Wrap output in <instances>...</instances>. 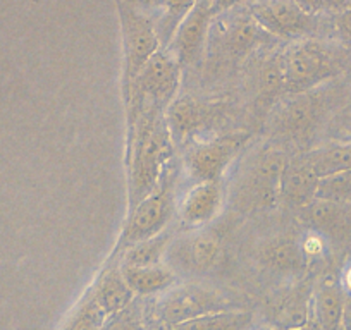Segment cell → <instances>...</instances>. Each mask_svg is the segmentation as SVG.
Masks as SVG:
<instances>
[{"mask_svg":"<svg viewBox=\"0 0 351 330\" xmlns=\"http://www.w3.org/2000/svg\"><path fill=\"white\" fill-rule=\"evenodd\" d=\"M119 19L124 43L123 93H126L138 73L160 50L162 42L154 21L130 0H119Z\"/></svg>","mask_w":351,"mask_h":330,"instance_id":"obj_6","label":"cell"},{"mask_svg":"<svg viewBox=\"0 0 351 330\" xmlns=\"http://www.w3.org/2000/svg\"><path fill=\"white\" fill-rule=\"evenodd\" d=\"M181 66L176 57L165 50H158L138 73L130 90L124 93L128 105V117L143 110H162L176 99L180 86Z\"/></svg>","mask_w":351,"mask_h":330,"instance_id":"obj_2","label":"cell"},{"mask_svg":"<svg viewBox=\"0 0 351 330\" xmlns=\"http://www.w3.org/2000/svg\"><path fill=\"white\" fill-rule=\"evenodd\" d=\"M336 29L341 38L351 43V8L336 16Z\"/></svg>","mask_w":351,"mask_h":330,"instance_id":"obj_32","label":"cell"},{"mask_svg":"<svg viewBox=\"0 0 351 330\" xmlns=\"http://www.w3.org/2000/svg\"><path fill=\"white\" fill-rule=\"evenodd\" d=\"M285 90V73H282V57H272L263 62L258 73V97L262 102L271 100Z\"/></svg>","mask_w":351,"mask_h":330,"instance_id":"obj_28","label":"cell"},{"mask_svg":"<svg viewBox=\"0 0 351 330\" xmlns=\"http://www.w3.org/2000/svg\"><path fill=\"white\" fill-rule=\"evenodd\" d=\"M252 16L274 38H302L315 31L317 19L296 0H260Z\"/></svg>","mask_w":351,"mask_h":330,"instance_id":"obj_10","label":"cell"},{"mask_svg":"<svg viewBox=\"0 0 351 330\" xmlns=\"http://www.w3.org/2000/svg\"><path fill=\"white\" fill-rule=\"evenodd\" d=\"M224 203L221 183H193L176 205L178 217L186 227L200 229L210 224Z\"/></svg>","mask_w":351,"mask_h":330,"instance_id":"obj_13","label":"cell"},{"mask_svg":"<svg viewBox=\"0 0 351 330\" xmlns=\"http://www.w3.org/2000/svg\"><path fill=\"white\" fill-rule=\"evenodd\" d=\"M252 313L236 308L198 316V318L167 327V330H252Z\"/></svg>","mask_w":351,"mask_h":330,"instance_id":"obj_25","label":"cell"},{"mask_svg":"<svg viewBox=\"0 0 351 330\" xmlns=\"http://www.w3.org/2000/svg\"><path fill=\"white\" fill-rule=\"evenodd\" d=\"M285 90L289 95L322 88L341 73L339 57L326 45L312 40L295 43L282 53Z\"/></svg>","mask_w":351,"mask_h":330,"instance_id":"obj_4","label":"cell"},{"mask_svg":"<svg viewBox=\"0 0 351 330\" xmlns=\"http://www.w3.org/2000/svg\"><path fill=\"white\" fill-rule=\"evenodd\" d=\"M298 218L308 231L322 236L329 244H346L351 241V205L315 198L298 210Z\"/></svg>","mask_w":351,"mask_h":330,"instance_id":"obj_11","label":"cell"},{"mask_svg":"<svg viewBox=\"0 0 351 330\" xmlns=\"http://www.w3.org/2000/svg\"><path fill=\"white\" fill-rule=\"evenodd\" d=\"M305 158L319 177L350 170L351 141H334V143L324 144L305 153Z\"/></svg>","mask_w":351,"mask_h":330,"instance_id":"obj_24","label":"cell"},{"mask_svg":"<svg viewBox=\"0 0 351 330\" xmlns=\"http://www.w3.org/2000/svg\"><path fill=\"white\" fill-rule=\"evenodd\" d=\"M102 330H147L143 308H141L140 303L134 299L131 305H128L126 308L121 309L119 313L109 316V318L104 322Z\"/></svg>","mask_w":351,"mask_h":330,"instance_id":"obj_30","label":"cell"},{"mask_svg":"<svg viewBox=\"0 0 351 330\" xmlns=\"http://www.w3.org/2000/svg\"><path fill=\"white\" fill-rule=\"evenodd\" d=\"M317 198L341 205H351V169L320 177Z\"/></svg>","mask_w":351,"mask_h":330,"instance_id":"obj_29","label":"cell"},{"mask_svg":"<svg viewBox=\"0 0 351 330\" xmlns=\"http://www.w3.org/2000/svg\"><path fill=\"white\" fill-rule=\"evenodd\" d=\"M172 236L167 231L150 239L136 242L121 253V265L126 267H152L162 264L171 248Z\"/></svg>","mask_w":351,"mask_h":330,"instance_id":"obj_26","label":"cell"},{"mask_svg":"<svg viewBox=\"0 0 351 330\" xmlns=\"http://www.w3.org/2000/svg\"><path fill=\"white\" fill-rule=\"evenodd\" d=\"M320 177L310 167L305 155L289 158L279 188V201L291 210H302L303 207L317 198Z\"/></svg>","mask_w":351,"mask_h":330,"instance_id":"obj_14","label":"cell"},{"mask_svg":"<svg viewBox=\"0 0 351 330\" xmlns=\"http://www.w3.org/2000/svg\"><path fill=\"white\" fill-rule=\"evenodd\" d=\"M130 120V210L160 184L171 160L172 138L162 110H143Z\"/></svg>","mask_w":351,"mask_h":330,"instance_id":"obj_1","label":"cell"},{"mask_svg":"<svg viewBox=\"0 0 351 330\" xmlns=\"http://www.w3.org/2000/svg\"><path fill=\"white\" fill-rule=\"evenodd\" d=\"M339 284L343 288L344 294L351 296V264L344 267V270L341 272V277H339Z\"/></svg>","mask_w":351,"mask_h":330,"instance_id":"obj_34","label":"cell"},{"mask_svg":"<svg viewBox=\"0 0 351 330\" xmlns=\"http://www.w3.org/2000/svg\"><path fill=\"white\" fill-rule=\"evenodd\" d=\"M344 291L339 279H326L313 289L312 315L324 330H343Z\"/></svg>","mask_w":351,"mask_h":330,"instance_id":"obj_21","label":"cell"},{"mask_svg":"<svg viewBox=\"0 0 351 330\" xmlns=\"http://www.w3.org/2000/svg\"><path fill=\"white\" fill-rule=\"evenodd\" d=\"M334 99V93L322 88L291 95L276 112V131L296 140L308 136L326 119L332 109Z\"/></svg>","mask_w":351,"mask_h":330,"instance_id":"obj_8","label":"cell"},{"mask_svg":"<svg viewBox=\"0 0 351 330\" xmlns=\"http://www.w3.org/2000/svg\"><path fill=\"white\" fill-rule=\"evenodd\" d=\"M260 264L279 275H296L306 267L302 244L288 236H276L258 250Z\"/></svg>","mask_w":351,"mask_h":330,"instance_id":"obj_18","label":"cell"},{"mask_svg":"<svg viewBox=\"0 0 351 330\" xmlns=\"http://www.w3.org/2000/svg\"><path fill=\"white\" fill-rule=\"evenodd\" d=\"M343 330H351V296H346V294H344Z\"/></svg>","mask_w":351,"mask_h":330,"instance_id":"obj_35","label":"cell"},{"mask_svg":"<svg viewBox=\"0 0 351 330\" xmlns=\"http://www.w3.org/2000/svg\"><path fill=\"white\" fill-rule=\"evenodd\" d=\"M124 279L134 296H154L164 294L172 289L178 282L174 270L164 264L152 265V267H126L121 265Z\"/></svg>","mask_w":351,"mask_h":330,"instance_id":"obj_22","label":"cell"},{"mask_svg":"<svg viewBox=\"0 0 351 330\" xmlns=\"http://www.w3.org/2000/svg\"><path fill=\"white\" fill-rule=\"evenodd\" d=\"M296 330H324V329L319 325V323L315 322V318H313V315H312V316H310L308 322L305 323V325L300 327V329H296Z\"/></svg>","mask_w":351,"mask_h":330,"instance_id":"obj_36","label":"cell"},{"mask_svg":"<svg viewBox=\"0 0 351 330\" xmlns=\"http://www.w3.org/2000/svg\"><path fill=\"white\" fill-rule=\"evenodd\" d=\"M313 289L308 284H300L291 292L272 305L269 320L278 330H296L305 325L312 316Z\"/></svg>","mask_w":351,"mask_h":330,"instance_id":"obj_20","label":"cell"},{"mask_svg":"<svg viewBox=\"0 0 351 330\" xmlns=\"http://www.w3.org/2000/svg\"><path fill=\"white\" fill-rule=\"evenodd\" d=\"M343 140H339V141H351V117L350 119H348V123L344 124V127H343Z\"/></svg>","mask_w":351,"mask_h":330,"instance_id":"obj_37","label":"cell"},{"mask_svg":"<svg viewBox=\"0 0 351 330\" xmlns=\"http://www.w3.org/2000/svg\"><path fill=\"white\" fill-rule=\"evenodd\" d=\"M300 244H302L303 257H305L306 264H308V260H317V258H320L326 253V248L329 246V242L322 236L317 234V232L308 231V236L303 241H300Z\"/></svg>","mask_w":351,"mask_h":330,"instance_id":"obj_31","label":"cell"},{"mask_svg":"<svg viewBox=\"0 0 351 330\" xmlns=\"http://www.w3.org/2000/svg\"><path fill=\"white\" fill-rule=\"evenodd\" d=\"M221 242L212 234H197L181 239L169 248V257L174 265L195 274H207L217 267L221 260Z\"/></svg>","mask_w":351,"mask_h":330,"instance_id":"obj_15","label":"cell"},{"mask_svg":"<svg viewBox=\"0 0 351 330\" xmlns=\"http://www.w3.org/2000/svg\"><path fill=\"white\" fill-rule=\"evenodd\" d=\"M248 134L234 133L198 143L188 151L184 167L195 183H221L236 155L245 147Z\"/></svg>","mask_w":351,"mask_h":330,"instance_id":"obj_9","label":"cell"},{"mask_svg":"<svg viewBox=\"0 0 351 330\" xmlns=\"http://www.w3.org/2000/svg\"><path fill=\"white\" fill-rule=\"evenodd\" d=\"M274 36L269 35L252 14L238 16L231 21L224 33V43L229 53L239 57L246 55L250 50L258 47L260 43H269Z\"/></svg>","mask_w":351,"mask_h":330,"instance_id":"obj_23","label":"cell"},{"mask_svg":"<svg viewBox=\"0 0 351 330\" xmlns=\"http://www.w3.org/2000/svg\"><path fill=\"white\" fill-rule=\"evenodd\" d=\"M212 16V0H198L186 18L181 21L180 28L176 29L167 50L176 57L181 67L193 64L200 57Z\"/></svg>","mask_w":351,"mask_h":330,"instance_id":"obj_12","label":"cell"},{"mask_svg":"<svg viewBox=\"0 0 351 330\" xmlns=\"http://www.w3.org/2000/svg\"><path fill=\"white\" fill-rule=\"evenodd\" d=\"M215 110H217L215 105L198 102L190 97L172 100L164 114L172 141L181 143L188 136L207 126L214 117Z\"/></svg>","mask_w":351,"mask_h":330,"instance_id":"obj_16","label":"cell"},{"mask_svg":"<svg viewBox=\"0 0 351 330\" xmlns=\"http://www.w3.org/2000/svg\"><path fill=\"white\" fill-rule=\"evenodd\" d=\"M90 292H92L93 299L100 306V309L107 315V318L119 313L121 309H124L136 299V296L124 279L121 265L107 267L102 272V275L97 279Z\"/></svg>","mask_w":351,"mask_h":330,"instance_id":"obj_19","label":"cell"},{"mask_svg":"<svg viewBox=\"0 0 351 330\" xmlns=\"http://www.w3.org/2000/svg\"><path fill=\"white\" fill-rule=\"evenodd\" d=\"M171 174L165 173L160 184L128 212V220L121 232L114 255L123 253L130 246L162 234L176 212L174 186Z\"/></svg>","mask_w":351,"mask_h":330,"instance_id":"obj_5","label":"cell"},{"mask_svg":"<svg viewBox=\"0 0 351 330\" xmlns=\"http://www.w3.org/2000/svg\"><path fill=\"white\" fill-rule=\"evenodd\" d=\"M131 4L154 21L160 42L169 45L176 29L198 0H130Z\"/></svg>","mask_w":351,"mask_h":330,"instance_id":"obj_17","label":"cell"},{"mask_svg":"<svg viewBox=\"0 0 351 330\" xmlns=\"http://www.w3.org/2000/svg\"><path fill=\"white\" fill-rule=\"evenodd\" d=\"M106 320L107 315L97 305L92 292L88 291L80 301V305L71 313L62 330H102Z\"/></svg>","mask_w":351,"mask_h":330,"instance_id":"obj_27","label":"cell"},{"mask_svg":"<svg viewBox=\"0 0 351 330\" xmlns=\"http://www.w3.org/2000/svg\"><path fill=\"white\" fill-rule=\"evenodd\" d=\"M288 162V155L279 148H267L252 155L236 183V207L248 212L278 203L281 177Z\"/></svg>","mask_w":351,"mask_h":330,"instance_id":"obj_3","label":"cell"},{"mask_svg":"<svg viewBox=\"0 0 351 330\" xmlns=\"http://www.w3.org/2000/svg\"><path fill=\"white\" fill-rule=\"evenodd\" d=\"M236 309L231 299L226 298L214 289L202 288V285H180L172 288L160 296L155 306V316L165 327L178 325L198 316L210 315V313Z\"/></svg>","mask_w":351,"mask_h":330,"instance_id":"obj_7","label":"cell"},{"mask_svg":"<svg viewBox=\"0 0 351 330\" xmlns=\"http://www.w3.org/2000/svg\"><path fill=\"white\" fill-rule=\"evenodd\" d=\"M239 2H243V0H212V14H221V12L234 8Z\"/></svg>","mask_w":351,"mask_h":330,"instance_id":"obj_33","label":"cell"}]
</instances>
